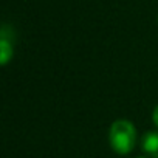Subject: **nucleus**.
<instances>
[{
	"label": "nucleus",
	"mask_w": 158,
	"mask_h": 158,
	"mask_svg": "<svg viewBox=\"0 0 158 158\" xmlns=\"http://www.w3.org/2000/svg\"><path fill=\"white\" fill-rule=\"evenodd\" d=\"M10 34H13V31H10L8 25H3L0 30V64L3 67L8 65L14 56V44Z\"/></svg>",
	"instance_id": "2"
},
{
	"label": "nucleus",
	"mask_w": 158,
	"mask_h": 158,
	"mask_svg": "<svg viewBox=\"0 0 158 158\" xmlns=\"http://www.w3.org/2000/svg\"><path fill=\"white\" fill-rule=\"evenodd\" d=\"M152 121H153V124L158 127V106H155V109H153V112H152Z\"/></svg>",
	"instance_id": "4"
},
{
	"label": "nucleus",
	"mask_w": 158,
	"mask_h": 158,
	"mask_svg": "<svg viewBox=\"0 0 158 158\" xmlns=\"http://www.w3.org/2000/svg\"><path fill=\"white\" fill-rule=\"evenodd\" d=\"M109 144L118 155H129L136 146V127L129 119H116L109 129Z\"/></svg>",
	"instance_id": "1"
},
{
	"label": "nucleus",
	"mask_w": 158,
	"mask_h": 158,
	"mask_svg": "<svg viewBox=\"0 0 158 158\" xmlns=\"http://www.w3.org/2000/svg\"><path fill=\"white\" fill-rule=\"evenodd\" d=\"M141 149L147 153V156L158 158V130H150L143 135Z\"/></svg>",
	"instance_id": "3"
},
{
	"label": "nucleus",
	"mask_w": 158,
	"mask_h": 158,
	"mask_svg": "<svg viewBox=\"0 0 158 158\" xmlns=\"http://www.w3.org/2000/svg\"><path fill=\"white\" fill-rule=\"evenodd\" d=\"M138 158H149V156H138Z\"/></svg>",
	"instance_id": "5"
}]
</instances>
